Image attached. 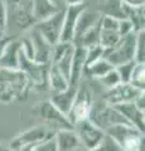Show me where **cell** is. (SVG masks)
Segmentation results:
<instances>
[{"instance_id":"cell-25","label":"cell","mask_w":145,"mask_h":151,"mask_svg":"<svg viewBox=\"0 0 145 151\" xmlns=\"http://www.w3.org/2000/svg\"><path fill=\"white\" fill-rule=\"evenodd\" d=\"M121 37L118 32L115 30H100V42L99 45H101L104 49H111L119 43Z\"/></svg>"},{"instance_id":"cell-4","label":"cell","mask_w":145,"mask_h":151,"mask_svg":"<svg viewBox=\"0 0 145 151\" xmlns=\"http://www.w3.org/2000/svg\"><path fill=\"white\" fill-rule=\"evenodd\" d=\"M74 132H76L79 144L91 151L96 149L101 144V141L105 137V131L95 126L90 120L79 121L74 125Z\"/></svg>"},{"instance_id":"cell-29","label":"cell","mask_w":145,"mask_h":151,"mask_svg":"<svg viewBox=\"0 0 145 151\" xmlns=\"http://www.w3.org/2000/svg\"><path fill=\"white\" fill-rule=\"evenodd\" d=\"M99 82L104 84V86H105L107 89L114 88L115 86H118V84L121 83V81H120V76H119L118 72H116V69H115V68L112 69V70H110L109 73H106L104 77L99 78Z\"/></svg>"},{"instance_id":"cell-31","label":"cell","mask_w":145,"mask_h":151,"mask_svg":"<svg viewBox=\"0 0 145 151\" xmlns=\"http://www.w3.org/2000/svg\"><path fill=\"white\" fill-rule=\"evenodd\" d=\"M91 151H123V149L120 147V145L118 142H115L111 137L105 135V137L101 141V144L97 146L96 149H93Z\"/></svg>"},{"instance_id":"cell-27","label":"cell","mask_w":145,"mask_h":151,"mask_svg":"<svg viewBox=\"0 0 145 151\" xmlns=\"http://www.w3.org/2000/svg\"><path fill=\"white\" fill-rule=\"evenodd\" d=\"M129 83L140 91H144V64H135Z\"/></svg>"},{"instance_id":"cell-42","label":"cell","mask_w":145,"mask_h":151,"mask_svg":"<svg viewBox=\"0 0 145 151\" xmlns=\"http://www.w3.org/2000/svg\"><path fill=\"white\" fill-rule=\"evenodd\" d=\"M3 37H4V32L0 30V38H3Z\"/></svg>"},{"instance_id":"cell-35","label":"cell","mask_w":145,"mask_h":151,"mask_svg":"<svg viewBox=\"0 0 145 151\" xmlns=\"http://www.w3.org/2000/svg\"><path fill=\"white\" fill-rule=\"evenodd\" d=\"M134 105L136 106V108L139 111H141V112H144V105H145V100H144V92L140 94V96L136 98V100L134 101Z\"/></svg>"},{"instance_id":"cell-38","label":"cell","mask_w":145,"mask_h":151,"mask_svg":"<svg viewBox=\"0 0 145 151\" xmlns=\"http://www.w3.org/2000/svg\"><path fill=\"white\" fill-rule=\"evenodd\" d=\"M10 40V39H8V38H0V55H1V53H3V50H4V48H5V45L8 44V42Z\"/></svg>"},{"instance_id":"cell-18","label":"cell","mask_w":145,"mask_h":151,"mask_svg":"<svg viewBox=\"0 0 145 151\" xmlns=\"http://www.w3.org/2000/svg\"><path fill=\"white\" fill-rule=\"evenodd\" d=\"M30 9H32V17L34 22H42L52 17L58 10L59 8L53 5L49 0H30Z\"/></svg>"},{"instance_id":"cell-30","label":"cell","mask_w":145,"mask_h":151,"mask_svg":"<svg viewBox=\"0 0 145 151\" xmlns=\"http://www.w3.org/2000/svg\"><path fill=\"white\" fill-rule=\"evenodd\" d=\"M87 49V53H86V65H90L92 63L97 62L99 59H101L104 57V48L101 45H92V47H88ZM85 65V67H86Z\"/></svg>"},{"instance_id":"cell-21","label":"cell","mask_w":145,"mask_h":151,"mask_svg":"<svg viewBox=\"0 0 145 151\" xmlns=\"http://www.w3.org/2000/svg\"><path fill=\"white\" fill-rule=\"evenodd\" d=\"M115 67L110 62H107L106 59L101 58V59H99L95 63H92L90 65H86V67L83 68V73L87 74V76H90V77H93V78L99 79L101 77H104L106 73H109L110 70H112Z\"/></svg>"},{"instance_id":"cell-14","label":"cell","mask_w":145,"mask_h":151,"mask_svg":"<svg viewBox=\"0 0 145 151\" xmlns=\"http://www.w3.org/2000/svg\"><path fill=\"white\" fill-rule=\"evenodd\" d=\"M86 53H87L86 48L74 45L72 63H71V73H69V84H72V86H77L79 79L82 77L83 68L86 65Z\"/></svg>"},{"instance_id":"cell-11","label":"cell","mask_w":145,"mask_h":151,"mask_svg":"<svg viewBox=\"0 0 145 151\" xmlns=\"http://www.w3.org/2000/svg\"><path fill=\"white\" fill-rule=\"evenodd\" d=\"M22 49L20 40H9L0 55V69H19V53Z\"/></svg>"},{"instance_id":"cell-16","label":"cell","mask_w":145,"mask_h":151,"mask_svg":"<svg viewBox=\"0 0 145 151\" xmlns=\"http://www.w3.org/2000/svg\"><path fill=\"white\" fill-rule=\"evenodd\" d=\"M40 115L42 117L53 125H61L62 130H73V126L62 112H59L49 101L40 105Z\"/></svg>"},{"instance_id":"cell-5","label":"cell","mask_w":145,"mask_h":151,"mask_svg":"<svg viewBox=\"0 0 145 151\" xmlns=\"http://www.w3.org/2000/svg\"><path fill=\"white\" fill-rule=\"evenodd\" d=\"M64 12L66 10H58L52 17H49L45 20L39 22L34 27V29L38 30L40 33V35L52 47L59 42L61 32H62V25H63V19H64Z\"/></svg>"},{"instance_id":"cell-36","label":"cell","mask_w":145,"mask_h":151,"mask_svg":"<svg viewBox=\"0 0 145 151\" xmlns=\"http://www.w3.org/2000/svg\"><path fill=\"white\" fill-rule=\"evenodd\" d=\"M120 1L128 6H144L145 0H120Z\"/></svg>"},{"instance_id":"cell-40","label":"cell","mask_w":145,"mask_h":151,"mask_svg":"<svg viewBox=\"0 0 145 151\" xmlns=\"http://www.w3.org/2000/svg\"><path fill=\"white\" fill-rule=\"evenodd\" d=\"M49 1H50V3H52V4H53V5H56V6H57V8H59V6H61V4H62V3H63V0H49Z\"/></svg>"},{"instance_id":"cell-28","label":"cell","mask_w":145,"mask_h":151,"mask_svg":"<svg viewBox=\"0 0 145 151\" xmlns=\"http://www.w3.org/2000/svg\"><path fill=\"white\" fill-rule=\"evenodd\" d=\"M135 64H136V62H135V60H131V62H129V63H125V64L115 67L116 72H118L120 76L121 83H129L130 82V77H131V73H133Z\"/></svg>"},{"instance_id":"cell-2","label":"cell","mask_w":145,"mask_h":151,"mask_svg":"<svg viewBox=\"0 0 145 151\" xmlns=\"http://www.w3.org/2000/svg\"><path fill=\"white\" fill-rule=\"evenodd\" d=\"M135 39H136V33L123 37L114 48L104 49L102 58L110 62L114 67L131 62L135 55Z\"/></svg>"},{"instance_id":"cell-9","label":"cell","mask_w":145,"mask_h":151,"mask_svg":"<svg viewBox=\"0 0 145 151\" xmlns=\"http://www.w3.org/2000/svg\"><path fill=\"white\" fill-rule=\"evenodd\" d=\"M48 139H52V137H49V132L45 127H35V129L23 132L17 139H14L13 142L10 144V149L13 151H18L19 149H22L23 146L38 145Z\"/></svg>"},{"instance_id":"cell-10","label":"cell","mask_w":145,"mask_h":151,"mask_svg":"<svg viewBox=\"0 0 145 151\" xmlns=\"http://www.w3.org/2000/svg\"><path fill=\"white\" fill-rule=\"evenodd\" d=\"M87 6L85 4L76 6H67L66 12H64V19H63V25L62 32H61L59 42L62 43H72L73 42V34H74V27H76V22L78 15L83 12Z\"/></svg>"},{"instance_id":"cell-6","label":"cell","mask_w":145,"mask_h":151,"mask_svg":"<svg viewBox=\"0 0 145 151\" xmlns=\"http://www.w3.org/2000/svg\"><path fill=\"white\" fill-rule=\"evenodd\" d=\"M91 107H92V101H91L90 92L87 91L86 87H83V88L78 87L77 96L74 98L73 105L67 115L69 124L74 126L79 121L87 120L88 115H90V111H91Z\"/></svg>"},{"instance_id":"cell-15","label":"cell","mask_w":145,"mask_h":151,"mask_svg":"<svg viewBox=\"0 0 145 151\" xmlns=\"http://www.w3.org/2000/svg\"><path fill=\"white\" fill-rule=\"evenodd\" d=\"M112 107H115L116 110L125 117L126 121H128L130 125L134 126L135 129L139 130L143 134V131H144V112L139 111L136 106L134 105V102L116 105Z\"/></svg>"},{"instance_id":"cell-41","label":"cell","mask_w":145,"mask_h":151,"mask_svg":"<svg viewBox=\"0 0 145 151\" xmlns=\"http://www.w3.org/2000/svg\"><path fill=\"white\" fill-rule=\"evenodd\" d=\"M0 151H13L10 149V146H5V145H0Z\"/></svg>"},{"instance_id":"cell-19","label":"cell","mask_w":145,"mask_h":151,"mask_svg":"<svg viewBox=\"0 0 145 151\" xmlns=\"http://www.w3.org/2000/svg\"><path fill=\"white\" fill-rule=\"evenodd\" d=\"M54 139L58 151H74L81 145L73 130H59Z\"/></svg>"},{"instance_id":"cell-22","label":"cell","mask_w":145,"mask_h":151,"mask_svg":"<svg viewBox=\"0 0 145 151\" xmlns=\"http://www.w3.org/2000/svg\"><path fill=\"white\" fill-rule=\"evenodd\" d=\"M101 15H107L111 18H115L118 20H123L126 19L123 3L120 0H105L101 6V10L99 12Z\"/></svg>"},{"instance_id":"cell-33","label":"cell","mask_w":145,"mask_h":151,"mask_svg":"<svg viewBox=\"0 0 145 151\" xmlns=\"http://www.w3.org/2000/svg\"><path fill=\"white\" fill-rule=\"evenodd\" d=\"M118 32H119V35L121 38L131 34V33H135L134 28H133V24L128 20V19H123V20L119 22V30Z\"/></svg>"},{"instance_id":"cell-23","label":"cell","mask_w":145,"mask_h":151,"mask_svg":"<svg viewBox=\"0 0 145 151\" xmlns=\"http://www.w3.org/2000/svg\"><path fill=\"white\" fill-rule=\"evenodd\" d=\"M48 79H49V86L50 89H53L56 93L63 92L68 88L69 83L66 78L62 76V73L58 70V68L53 64L52 68L48 70Z\"/></svg>"},{"instance_id":"cell-7","label":"cell","mask_w":145,"mask_h":151,"mask_svg":"<svg viewBox=\"0 0 145 151\" xmlns=\"http://www.w3.org/2000/svg\"><path fill=\"white\" fill-rule=\"evenodd\" d=\"M143 92L144 91H140V89L135 88L130 83H120L118 86H115L114 88L107 89L105 101L110 106L130 103V102H134Z\"/></svg>"},{"instance_id":"cell-32","label":"cell","mask_w":145,"mask_h":151,"mask_svg":"<svg viewBox=\"0 0 145 151\" xmlns=\"http://www.w3.org/2000/svg\"><path fill=\"white\" fill-rule=\"evenodd\" d=\"M34 151H58L56 139L54 137L48 139V140L43 141V142L35 145L34 146Z\"/></svg>"},{"instance_id":"cell-12","label":"cell","mask_w":145,"mask_h":151,"mask_svg":"<svg viewBox=\"0 0 145 151\" xmlns=\"http://www.w3.org/2000/svg\"><path fill=\"white\" fill-rule=\"evenodd\" d=\"M101 19V14L97 12V10H88L86 8L83 12H81V14L78 15L77 18V22H76V27H74V34H73V43L81 38L86 32H88L91 28L95 27L97 23L100 22Z\"/></svg>"},{"instance_id":"cell-34","label":"cell","mask_w":145,"mask_h":151,"mask_svg":"<svg viewBox=\"0 0 145 151\" xmlns=\"http://www.w3.org/2000/svg\"><path fill=\"white\" fill-rule=\"evenodd\" d=\"M6 28V8L3 0H0V30L5 32Z\"/></svg>"},{"instance_id":"cell-24","label":"cell","mask_w":145,"mask_h":151,"mask_svg":"<svg viewBox=\"0 0 145 151\" xmlns=\"http://www.w3.org/2000/svg\"><path fill=\"white\" fill-rule=\"evenodd\" d=\"M73 50H74V45L71 44V45H69V48L67 49L66 53L61 57V58L56 63H53L56 67L58 68L59 72L62 73L63 77L68 81V83H69V73H71V63H72Z\"/></svg>"},{"instance_id":"cell-20","label":"cell","mask_w":145,"mask_h":151,"mask_svg":"<svg viewBox=\"0 0 145 151\" xmlns=\"http://www.w3.org/2000/svg\"><path fill=\"white\" fill-rule=\"evenodd\" d=\"M126 19L133 24L134 32L144 30V6H128L123 4Z\"/></svg>"},{"instance_id":"cell-13","label":"cell","mask_w":145,"mask_h":151,"mask_svg":"<svg viewBox=\"0 0 145 151\" xmlns=\"http://www.w3.org/2000/svg\"><path fill=\"white\" fill-rule=\"evenodd\" d=\"M77 92H78V86H72L69 84L68 88L63 92H59V93H56L54 96L50 98V103L57 108L59 112H62L64 116L67 117L69 110L74 102V98L77 96Z\"/></svg>"},{"instance_id":"cell-3","label":"cell","mask_w":145,"mask_h":151,"mask_svg":"<svg viewBox=\"0 0 145 151\" xmlns=\"http://www.w3.org/2000/svg\"><path fill=\"white\" fill-rule=\"evenodd\" d=\"M28 82V77L19 69H0V100H10L23 93Z\"/></svg>"},{"instance_id":"cell-8","label":"cell","mask_w":145,"mask_h":151,"mask_svg":"<svg viewBox=\"0 0 145 151\" xmlns=\"http://www.w3.org/2000/svg\"><path fill=\"white\" fill-rule=\"evenodd\" d=\"M19 70L24 73L28 79L35 84H43L48 78V70L47 63H35L33 60H29L24 55L23 50L20 49L19 53Z\"/></svg>"},{"instance_id":"cell-39","label":"cell","mask_w":145,"mask_h":151,"mask_svg":"<svg viewBox=\"0 0 145 151\" xmlns=\"http://www.w3.org/2000/svg\"><path fill=\"white\" fill-rule=\"evenodd\" d=\"M34 146L35 145H28V146H23L22 149H19L18 151H34Z\"/></svg>"},{"instance_id":"cell-26","label":"cell","mask_w":145,"mask_h":151,"mask_svg":"<svg viewBox=\"0 0 145 151\" xmlns=\"http://www.w3.org/2000/svg\"><path fill=\"white\" fill-rule=\"evenodd\" d=\"M144 59H145V32L140 30L136 33V39H135L134 60L136 63L144 64Z\"/></svg>"},{"instance_id":"cell-1","label":"cell","mask_w":145,"mask_h":151,"mask_svg":"<svg viewBox=\"0 0 145 151\" xmlns=\"http://www.w3.org/2000/svg\"><path fill=\"white\" fill-rule=\"evenodd\" d=\"M20 43L23 53L29 60L35 63H48L52 55V45L37 29H33L27 37L23 38Z\"/></svg>"},{"instance_id":"cell-17","label":"cell","mask_w":145,"mask_h":151,"mask_svg":"<svg viewBox=\"0 0 145 151\" xmlns=\"http://www.w3.org/2000/svg\"><path fill=\"white\" fill-rule=\"evenodd\" d=\"M105 134L109 136V137H111L115 142H118L120 145V147L129 139L134 137V136H138V135H143L141 132L135 129L134 126H131V125H123V124L110 126L109 129L105 130Z\"/></svg>"},{"instance_id":"cell-37","label":"cell","mask_w":145,"mask_h":151,"mask_svg":"<svg viewBox=\"0 0 145 151\" xmlns=\"http://www.w3.org/2000/svg\"><path fill=\"white\" fill-rule=\"evenodd\" d=\"M63 4H66L67 6H76L83 4V0H63Z\"/></svg>"}]
</instances>
